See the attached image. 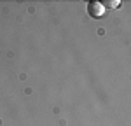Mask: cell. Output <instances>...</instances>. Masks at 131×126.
Masks as SVG:
<instances>
[{
    "label": "cell",
    "instance_id": "6da1fadb",
    "mask_svg": "<svg viewBox=\"0 0 131 126\" xmlns=\"http://www.w3.org/2000/svg\"><path fill=\"white\" fill-rule=\"evenodd\" d=\"M105 7H103V4L101 2H96V0H93L88 4V14L93 16V18H101L103 14H105Z\"/></svg>",
    "mask_w": 131,
    "mask_h": 126
},
{
    "label": "cell",
    "instance_id": "7a4b0ae2",
    "mask_svg": "<svg viewBox=\"0 0 131 126\" xmlns=\"http://www.w3.org/2000/svg\"><path fill=\"white\" fill-rule=\"evenodd\" d=\"M101 4H103V7H105V9H107V7H108V9H112V7H119V0H110V2H101Z\"/></svg>",
    "mask_w": 131,
    "mask_h": 126
}]
</instances>
